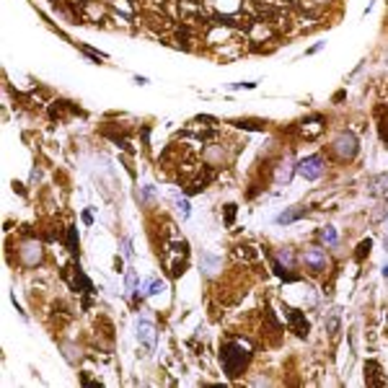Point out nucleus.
<instances>
[{
	"label": "nucleus",
	"instance_id": "nucleus-14",
	"mask_svg": "<svg viewBox=\"0 0 388 388\" xmlns=\"http://www.w3.org/2000/svg\"><path fill=\"white\" fill-rule=\"evenodd\" d=\"M67 249L78 251V228H67Z\"/></svg>",
	"mask_w": 388,
	"mask_h": 388
},
{
	"label": "nucleus",
	"instance_id": "nucleus-6",
	"mask_svg": "<svg viewBox=\"0 0 388 388\" xmlns=\"http://www.w3.org/2000/svg\"><path fill=\"white\" fill-rule=\"evenodd\" d=\"M308 215V207H287V210H282L277 217H275V223L277 225H290V223H295V220H300V217H305Z\"/></svg>",
	"mask_w": 388,
	"mask_h": 388
},
{
	"label": "nucleus",
	"instance_id": "nucleus-19",
	"mask_svg": "<svg viewBox=\"0 0 388 388\" xmlns=\"http://www.w3.org/2000/svg\"><path fill=\"white\" fill-rule=\"evenodd\" d=\"M254 86H256V83H233L230 88H233V91H238V88H254Z\"/></svg>",
	"mask_w": 388,
	"mask_h": 388
},
{
	"label": "nucleus",
	"instance_id": "nucleus-20",
	"mask_svg": "<svg viewBox=\"0 0 388 388\" xmlns=\"http://www.w3.org/2000/svg\"><path fill=\"white\" fill-rule=\"evenodd\" d=\"M135 83H140V86H145V83H148V78H142V75H135Z\"/></svg>",
	"mask_w": 388,
	"mask_h": 388
},
{
	"label": "nucleus",
	"instance_id": "nucleus-12",
	"mask_svg": "<svg viewBox=\"0 0 388 388\" xmlns=\"http://www.w3.org/2000/svg\"><path fill=\"white\" fill-rule=\"evenodd\" d=\"M373 194H388V174H383V176H378L375 181H373V189H370Z\"/></svg>",
	"mask_w": 388,
	"mask_h": 388
},
{
	"label": "nucleus",
	"instance_id": "nucleus-2",
	"mask_svg": "<svg viewBox=\"0 0 388 388\" xmlns=\"http://www.w3.org/2000/svg\"><path fill=\"white\" fill-rule=\"evenodd\" d=\"M295 174H300L303 179L308 181H319L324 174H326V161L321 158V155H308V158H303L298 166H295Z\"/></svg>",
	"mask_w": 388,
	"mask_h": 388
},
{
	"label": "nucleus",
	"instance_id": "nucleus-1",
	"mask_svg": "<svg viewBox=\"0 0 388 388\" xmlns=\"http://www.w3.org/2000/svg\"><path fill=\"white\" fill-rule=\"evenodd\" d=\"M249 360H251V352L241 342H225L220 347V362H223V368H225V373L230 378L241 375L244 368L249 365Z\"/></svg>",
	"mask_w": 388,
	"mask_h": 388
},
{
	"label": "nucleus",
	"instance_id": "nucleus-11",
	"mask_svg": "<svg viewBox=\"0 0 388 388\" xmlns=\"http://www.w3.org/2000/svg\"><path fill=\"white\" fill-rule=\"evenodd\" d=\"M217 266H220V259H215L212 254H202V269L207 272V275H212Z\"/></svg>",
	"mask_w": 388,
	"mask_h": 388
},
{
	"label": "nucleus",
	"instance_id": "nucleus-17",
	"mask_svg": "<svg viewBox=\"0 0 388 388\" xmlns=\"http://www.w3.org/2000/svg\"><path fill=\"white\" fill-rule=\"evenodd\" d=\"M122 251H125V256H127V259H132V256H135V251H132V244H130V238H122Z\"/></svg>",
	"mask_w": 388,
	"mask_h": 388
},
{
	"label": "nucleus",
	"instance_id": "nucleus-4",
	"mask_svg": "<svg viewBox=\"0 0 388 388\" xmlns=\"http://www.w3.org/2000/svg\"><path fill=\"white\" fill-rule=\"evenodd\" d=\"M137 339H140V344L148 349V352H153L155 344H158V331H155V324L148 321V319H140V321H137Z\"/></svg>",
	"mask_w": 388,
	"mask_h": 388
},
{
	"label": "nucleus",
	"instance_id": "nucleus-9",
	"mask_svg": "<svg viewBox=\"0 0 388 388\" xmlns=\"http://www.w3.org/2000/svg\"><path fill=\"white\" fill-rule=\"evenodd\" d=\"M161 290H163V282H161L158 277H150V280L142 285V293H140V295H142V298H150V295H158Z\"/></svg>",
	"mask_w": 388,
	"mask_h": 388
},
{
	"label": "nucleus",
	"instance_id": "nucleus-3",
	"mask_svg": "<svg viewBox=\"0 0 388 388\" xmlns=\"http://www.w3.org/2000/svg\"><path fill=\"white\" fill-rule=\"evenodd\" d=\"M331 145H334V150L339 153L342 161H352L355 155H357V137H355L352 132H339Z\"/></svg>",
	"mask_w": 388,
	"mask_h": 388
},
{
	"label": "nucleus",
	"instance_id": "nucleus-16",
	"mask_svg": "<svg viewBox=\"0 0 388 388\" xmlns=\"http://www.w3.org/2000/svg\"><path fill=\"white\" fill-rule=\"evenodd\" d=\"M176 207H179V212H181V217H184V220L191 215V210H189V202H186V200H176Z\"/></svg>",
	"mask_w": 388,
	"mask_h": 388
},
{
	"label": "nucleus",
	"instance_id": "nucleus-7",
	"mask_svg": "<svg viewBox=\"0 0 388 388\" xmlns=\"http://www.w3.org/2000/svg\"><path fill=\"white\" fill-rule=\"evenodd\" d=\"M287 319H290V326L295 329V334H300V336H305V334H308V321H305V316H303V313H298V310H290Z\"/></svg>",
	"mask_w": 388,
	"mask_h": 388
},
{
	"label": "nucleus",
	"instance_id": "nucleus-18",
	"mask_svg": "<svg viewBox=\"0 0 388 388\" xmlns=\"http://www.w3.org/2000/svg\"><path fill=\"white\" fill-rule=\"evenodd\" d=\"M368 251H370V238H368V241H362V244H360V251H357V259H362V256H365V254H368Z\"/></svg>",
	"mask_w": 388,
	"mask_h": 388
},
{
	"label": "nucleus",
	"instance_id": "nucleus-5",
	"mask_svg": "<svg viewBox=\"0 0 388 388\" xmlns=\"http://www.w3.org/2000/svg\"><path fill=\"white\" fill-rule=\"evenodd\" d=\"M303 264L310 269V272H324L326 264H329V256L324 249H305L303 251Z\"/></svg>",
	"mask_w": 388,
	"mask_h": 388
},
{
	"label": "nucleus",
	"instance_id": "nucleus-8",
	"mask_svg": "<svg viewBox=\"0 0 388 388\" xmlns=\"http://www.w3.org/2000/svg\"><path fill=\"white\" fill-rule=\"evenodd\" d=\"M21 256H23V261H26L29 266H34V264L39 261V244H26V246L21 249Z\"/></svg>",
	"mask_w": 388,
	"mask_h": 388
},
{
	"label": "nucleus",
	"instance_id": "nucleus-15",
	"mask_svg": "<svg viewBox=\"0 0 388 388\" xmlns=\"http://www.w3.org/2000/svg\"><path fill=\"white\" fill-rule=\"evenodd\" d=\"M127 290H130V293H135V290H137V275H135V269H130V272H127Z\"/></svg>",
	"mask_w": 388,
	"mask_h": 388
},
{
	"label": "nucleus",
	"instance_id": "nucleus-10",
	"mask_svg": "<svg viewBox=\"0 0 388 388\" xmlns=\"http://www.w3.org/2000/svg\"><path fill=\"white\" fill-rule=\"evenodd\" d=\"M321 241L326 244V246H336V241H339V236H336V230L331 228V225H326V228H321Z\"/></svg>",
	"mask_w": 388,
	"mask_h": 388
},
{
	"label": "nucleus",
	"instance_id": "nucleus-13",
	"mask_svg": "<svg viewBox=\"0 0 388 388\" xmlns=\"http://www.w3.org/2000/svg\"><path fill=\"white\" fill-rule=\"evenodd\" d=\"M293 171H295L293 166H285V163H282V168L277 171L275 181H277V184H290V179H293Z\"/></svg>",
	"mask_w": 388,
	"mask_h": 388
},
{
	"label": "nucleus",
	"instance_id": "nucleus-21",
	"mask_svg": "<svg viewBox=\"0 0 388 388\" xmlns=\"http://www.w3.org/2000/svg\"><path fill=\"white\" fill-rule=\"evenodd\" d=\"M383 277H388V264L383 266Z\"/></svg>",
	"mask_w": 388,
	"mask_h": 388
}]
</instances>
